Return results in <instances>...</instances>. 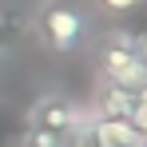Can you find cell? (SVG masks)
Here are the masks:
<instances>
[{
  "label": "cell",
  "instance_id": "obj_1",
  "mask_svg": "<svg viewBox=\"0 0 147 147\" xmlns=\"http://www.w3.org/2000/svg\"><path fill=\"white\" fill-rule=\"evenodd\" d=\"M88 115L68 96H40L24 115L20 147H80Z\"/></svg>",
  "mask_w": 147,
  "mask_h": 147
},
{
  "label": "cell",
  "instance_id": "obj_2",
  "mask_svg": "<svg viewBox=\"0 0 147 147\" xmlns=\"http://www.w3.org/2000/svg\"><path fill=\"white\" fill-rule=\"evenodd\" d=\"M99 72L103 84L127 88V92H147V40L115 32L99 44Z\"/></svg>",
  "mask_w": 147,
  "mask_h": 147
},
{
  "label": "cell",
  "instance_id": "obj_6",
  "mask_svg": "<svg viewBox=\"0 0 147 147\" xmlns=\"http://www.w3.org/2000/svg\"><path fill=\"white\" fill-rule=\"evenodd\" d=\"M99 8H107V12H115V16H123V12H135L143 0H96Z\"/></svg>",
  "mask_w": 147,
  "mask_h": 147
},
{
  "label": "cell",
  "instance_id": "obj_5",
  "mask_svg": "<svg viewBox=\"0 0 147 147\" xmlns=\"http://www.w3.org/2000/svg\"><path fill=\"white\" fill-rule=\"evenodd\" d=\"M16 36H20V28L12 24V20H4V16H0V56L16 48Z\"/></svg>",
  "mask_w": 147,
  "mask_h": 147
},
{
  "label": "cell",
  "instance_id": "obj_3",
  "mask_svg": "<svg viewBox=\"0 0 147 147\" xmlns=\"http://www.w3.org/2000/svg\"><path fill=\"white\" fill-rule=\"evenodd\" d=\"M88 32H92V28H88L84 8H76V4H68V0L48 4V8L40 12V20H36V36H40L52 52H76V48H84Z\"/></svg>",
  "mask_w": 147,
  "mask_h": 147
},
{
  "label": "cell",
  "instance_id": "obj_4",
  "mask_svg": "<svg viewBox=\"0 0 147 147\" xmlns=\"http://www.w3.org/2000/svg\"><path fill=\"white\" fill-rule=\"evenodd\" d=\"M80 147H147V135L127 119L115 115H88Z\"/></svg>",
  "mask_w": 147,
  "mask_h": 147
}]
</instances>
